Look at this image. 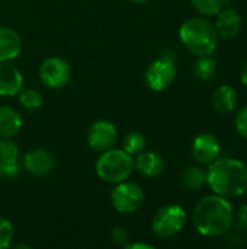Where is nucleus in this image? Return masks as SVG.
I'll list each match as a JSON object with an SVG mask.
<instances>
[{"instance_id":"1","label":"nucleus","mask_w":247,"mask_h":249,"mask_svg":"<svg viewBox=\"0 0 247 249\" xmlns=\"http://www.w3.org/2000/svg\"><path fill=\"white\" fill-rule=\"evenodd\" d=\"M194 226L205 238L224 236L234 222L233 206L226 197L213 194L201 198L192 214Z\"/></svg>"},{"instance_id":"2","label":"nucleus","mask_w":247,"mask_h":249,"mask_svg":"<svg viewBox=\"0 0 247 249\" xmlns=\"http://www.w3.org/2000/svg\"><path fill=\"white\" fill-rule=\"evenodd\" d=\"M207 184L217 196L240 197L247 193V165L233 158H218L208 165Z\"/></svg>"},{"instance_id":"3","label":"nucleus","mask_w":247,"mask_h":249,"mask_svg":"<svg viewBox=\"0 0 247 249\" xmlns=\"http://www.w3.org/2000/svg\"><path fill=\"white\" fill-rule=\"evenodd\" d=\"M179 38L182 44L198 57L213 55L218 44L215 26L201 16L185 20L179 29Z\"/></svg>"},{"instance_id":"4","label":"nucleus","mask_w":247,"mask_h":249,"mask_svg":"<svg viewBox=\"0 0 247 249\" xmlns=\"http://www.w3.org/2000/svg\"><path fill=\"white\" fill-rule=\"evenodd\" d=\"M96 175L108 184H118L130 178L134 171V159L122 149H108L100 153L95 165Z\"/></svg>"},{"instance_id":"5","label":"nucleus","mask_w":247,"mask_h":249,"mask_svg":"<svg viewBox=\"0 0 247 249\" xmlns=\"http://www.w3.org/2000/svg\"><path fill=\"white\" fill-rule=\"evenodd\" d=\"M186 223V212L178 204H166L157 210L151 220L153 233L160 239H170L178 235Z\"/></svg>"},{"instance_id":"6","label":"nucleus","mask_w":247,"mask_h":249,"mask_svg":"<svg viewBox=\"0 0 247 249\" xmlns=\"http://www.w3.org/2000/svg\"><path fill=\"white\" fill-rule=\"evenodd\" d=\"M144 190L137 182H128L127 179L115 184L111 191V203L118 213L131 214L138 212L144 204Z\"/></svg>"},{"instance_id":"7","label":"nucleus","mask_w":247,"mask_h":249,"mask_svg":"<svg viewBox=\"0 0 247 249\" xmlns=\"http://www.w3.org/2000/svg\"><path fill=\"white\" fill-rule=\"evenodd\" d=\"M176 77V66L172 58L160 57L151 61L144 73V80L148 89L154 92H162L167 89Z\"/></svg>"},{"instance_id":"8","label":"nucleus","mask_w":247,"mask_h":249,"mask_svg":"<svg viewBox=\"0 0 247 249\" xmlns=\"http://www.w3.org/2000/svg\"><path fill=\"white\" fill-rule=\"evenodd\" d=\"M71 77V69L68 63L61 57H48L41 63L39 79L49 89L64 88Z\"/></svg>"},{"instance_id":"9","label":"nucleus","mask_w":247,"mask_h":249,"mask_svg":"<svg viewBox=\"0 0 247 249\" xmlns=\"http://www.w3.org/2000/svg\"><path fill=\"white\" fill-rule=\"evenodd\" d=\"M118 140L116 125L108 120L95 121L87 130V144L93 152H105L112 149Z\"/></svg>"},{"instance_id":"10","label":"nucleus","mask_w":247,"mask_h":249,"mask_svg":"<svg viewBox=\"0 0 247 249\" xmlns=\"http://www.w3.org/2000/svg\"><path fill=\"white\" fill-rule=\"evenodd\" d=\"M22 166L33 177H45L52 172L55 159L52 153L45 149H32L23 156Z\"/></svg>"},{"instance_id":"11","label":"nucleus","mask_w":247,"mask_h":249,"mask_svg":"<svg viewBox=\"0 0 247 249\" xmlns=\"http://www.w3.org/2000/svg\"><path fill=\"white\" fill-rule=\"evenodd\" d=\"M220 152H221L220 142L215 136L210 133H202L194 139L192 155L198 163H202V165L213 163L215 159H218Z\"/></svg>"},{"instance_id":"12","label":"nucleus","mask_w":247,"mask_h":249,"mask_svg":"<svg viewBox=\"0 0 247 249\" xmlns=\"http://www.w3.org/2000/svg\"><path fill=\"white\" fill-rule=\"evenodd\" d=\"M23 88L20 70L9 61L0 63V96H16Z\"/></svg>"},{"instance_id":"13","label":"nucleus","mask_w":247,"mask_h":249,"mask_svg":"<svg viewBox=\"0 0 247 249\" xmlns=\"http://www.w3.org/2000/svg\"><path fill=\"white\" fill-rule=\"evenodd\" d=\"M215 29L223 39H234L242 31V18L234 9H221L217 13Z\"/></svg>"},{"instance_id":"14","label":"nucleus","mask_w":247,"mask_h":249,"mask_svg":"<svg viewBox=\"0 0 247 249\" xmlns=\"http://www.w3.org/2000/svg\"><path fill=\"white\" fill-rule=\"evenodd\" d=\"M134 169L146 178H157L165 171V160L156 152H141L134 160Z\"/></svg>"},{"instance_id":"15","label":"nucleus","mask_w":247,"mask_h":249,"mask_svg":"<svg viewBox=\"0 0 247 249\" xmlns=\"http://www.w3.org/2000/svg\"><path fill=\"white\" fill-rule=\"evenodd\" d=\"M22 50V39L9 26H0V63L15 60Z\"/></svg>"},{"instance_id":"16","label":"nucleus","mask_w":247,"mask_h":249,"mask_svg":"<svg viewBox=\"0 0 247 249\" xmlns=\"http://www.w3.org/2000/svg\"><path fill=\"white\" fill-rule=\"evenodd\" d=\"M22 115L12 107H0V139H13L22 130Z\"/></svg>"},{"instance_id":"17","label":"nucleus","mask_w":247,"mask_h":249,"mask_svg":"<svg viewBox=\"0 0 247 249\" xmlns=\"http://www.w3.org/2000/svg\"><path fill=\"white\" fill-rule=\"evenodd\" d=\"M211 104L218 114H229L237 107V93L231 86L223 85L213 92Z\"/></svg>"},{"instance_id":"18","label":"nucleus","mask_w":247,"mask_h":249,"mask_svg":"<svg viewBox=\"0 0 247 249\" xmlns=\"http://www.w3.org/2000/svg\"><path fill=\"white\" fill-rule=\"evenodd\" d=\"M181 182L186 190H199L207 184V171L201 166H188L182 172Z\"/></svg>"},{"instance_id":"19","label":"nucleus","mask_w":247,"mask_h":249,"mask_svg":"<svg viewBox=\"0 0 247 249\" xmlns=\"http://www.w3.org/2000/svg\"><path fill=\"white\" fill-rule=\"evenodd\" d=\"M217 71V61L213 55H201L194 64V74L199 80H211Z\"/></svg>"},{"instance_id":"20","label":"nucleus","mask_w":247,"mask_h":249,"mask_svg":"<svg viewBox=\"0 0 247 249\" xmlns=\"http://www.w3.org/2000/svg\"><path fill=\"white\" fill-rule=\"evenodd\" d=\"M146 147V137L140 131H130L122 139V150L131 156H137Z\"/></svg>"},{"instance_id":"21","label":"nucleus","mask_w":247,"mask_h":249,"mask_svg":"<svg viewBox=\"0 0 247 249\" xmlns=\"http://www.w3.org/2000/svg\"><path fill=\"white\" fill-rule=\"evenodd\" d=\"M19 96V102L20 105L26 109V111H36L42 107V95L32 88H22V90L17 93Z\"/></svg>"},{"instance_id":"22","label":"nucleus","mask_w":247,"mask_h":249,"mask_svg":"<svg viewBox=\"0 0 247 249\" xmlns=\"http://www.w3.org/2000/svg\"><path fill=\"white\" fill-rule=\"evenodd\" d=\"M0 163L3 165L19 163V147L12 139H0Z\"/></svg>"},{"instance_id":"23","label":"nucleus","mask_w":247,"mask_h":249,"mask_svg":"<svg viewBox=\"0 0 247 249\" xmlns=\"http://www.w3.org/2000/svg\"><path fill=\"white\" fill-rule=\"evenodd\" d=\"M194 9L202 16H215L224 4V0H191Z\"/></svg>"},{"instance_id":"24","label":"nucleus","mask_w":247,"mask_h":249,"mask_svg":"<svg viewBox=\"0 0 247 249\" xmlns=\"http://www.w3.org/2000/svg\"><path fill=\"white\" fill-rule=\"evenodd\" d=\"M13 235H15V229L12 222L0 216V249L9 248L12 245Z\"/></svg>"},{"instance_id":"25","label":"nucleus","mask_w":247,"mask_h":249,"mask_svg":"<svg viewBox=\"0 0 247 249\" xmlns=\"http://www.w3.org/2000/svg\"><path fill=\"white\" fill-rule=\"evenodd\" d=\"M236 130L243 139H247V105H245L236 115Z\"/></svg>"},{"instance_id":"26","label":"nucleus","mask_w":247,"mask_h":249,"mask_svg":"<svg viewBox=\"0 0 247 249\" xmlns=\"http://www.w3.org/2000/svg\"><path fill=\"white\" fill-rule=\"evenodd\" d=\"M19 175V163L17 165H3L0 163V178L1 179H15Z\"/></svg>"},{"instance_id":"27","label":"nucleus","mask_w":247,"mask_h":249,"mask_svg":"<svg viewBox=\"0 0 247 249\" xmlns=\"http://www.w3.org/2000/svg\"><path fill=\"white\" fill-rule=\"evenodd\" d=\"M111 238L114 241V244L116 245H122L128 241V231L124 229L122 226H115L112 231H111Z\"/></svg>"},{"instance_id":"28","label":"nucleus","mask_w":247,"mask_h":249,"mask_svg":"<svg viewBox=\"0 0 247 249\" xmlns=\"http://www.w3.org/2000/svg\"><path fill=\"white\" fill-rule=\"evenodd\" d=\"M236 223L240 229H247V203L240 206V209L236 214Z\"/></svg>"},{"instance_id":"29","label":"nucleus","mask_w":247,"mask_h":249,"mask_svg":"<svg viewBox=\"0 0 247 249\" xmlns=\"http://www.w3.org/2000/svg\"><path fill=\"white\" fill-rule=\"evenodd\" d=\"M127 249H153L154 247L150 244H144V242H134V244H127Z\"/></svg>"},{"instance_id":"30","label":"nucleus","mask_w":247,"mask_h":249,"mask_svg":"<svg viewBox=\"0 0 247 249\" xmlns=\"http://www.w3.org/2000/svg\"><path fill=\"white\" fill-rule=\"evenodd\" d=\"M240 80H242V83L247 86V61L243 64V67H242V71H240Z\"/></svg>"},{"instance_id":"31","label":"nucleus","mask_w":247,"mask_h":249,"mask_svg":"<svg viewBox=\"0 0 247 249\" xmlns=\"http://www.w3.org/2000/svg\"><path fill=\"white\" fill-rule=\"evenodd\" d=\"M131 1H134V3H144V1H147V0H131Z\"/></svg>"},{"instance_id":"32","label":"nucleus","mask_w":247,"mask_h":249,"mask_svg":"<svg viewBox=\"0 0 247 249\" xmlns=\"http://www.w3.org/2000/svg\"><path fill=\"white\" fill-rule=\"evenodd\" d=\"M0 6H1V1H0Z\"/></svg>"}]
</instances>
